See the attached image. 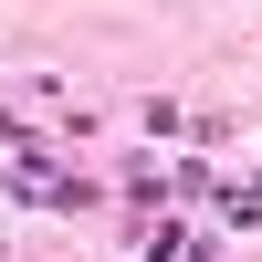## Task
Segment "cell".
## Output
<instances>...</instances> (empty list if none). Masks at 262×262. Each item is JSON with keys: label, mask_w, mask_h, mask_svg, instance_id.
<instances>
[{"label": "cell", "mask_w": 262, "mask_h": 262, "mask_svg": "<svg viewBox=\"0 0 262 262\" xmlns=\"http://www.w3.org/2000/svg\"><path fill=\"white\" fill-rule=\"evenodd\" d=\"M147 262H210V242H200V231H158V252H147Z\"/></svg>", "instance_id": "1"}]
</instances>
